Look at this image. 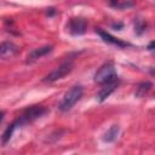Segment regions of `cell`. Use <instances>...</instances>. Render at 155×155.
I'll return each instance as SVG.
<instances>
[{
  "instance_id": "obj_10",
  "label": "cell",
  "mask_w": 155,
  "mask_h": 155,
  "mask_svg": "<svg viewBox=\"0 0 155 155\" xmlns=\"http://www.w3.org/2000/svg\"><path fill=\"white\" fill-rule=\"evenodd\" d=\"M21 126H22V125H21L19 120L17 119V120H15L11 125H8V126L6 127V130H5L4 133H2V138H1V143H2V145H6L7 142H10V139H11L13 132H15L18 127H21Z\"/></svg>"
},
{
  "instance_id": "obj_2",
  "label": "cell",
  "mask_w": 155,
  "mask_h": 155,
  "mask_svg": "<svg viewBox=\"0 0 155 155\" xmlns=\"http://www.w3.org/2000/svg\"><path fill=\"white\" fill-rule=\"evenodd\" d=\"M82 93H84V88L82 86L80 85H76V86H73L70 90H68L65 92V94L63 96L62 101L59 102L58 104V109L61 111H68L70 110L76 102L80 101V98L82 97Z\"/></svg>"
},
{
  "instance_id": "obj_3",
  "label": "cell",
  "mask_w": 155,
  "mask_h": 155,
  "mask_svg": "<svg viewBox=\"0 0 155 155\" xmlns=\"http://www.w3.org/2000/svg\"><path fill=\"white\" fill-rule=\"evenodd\" d=\"M47 111V109L44 105H33L28 109H25L23 111V114L18 117L21 125H27V124H31L33 121H35L36 119L41 117Z\"/></svg>"
},
{
  "instance_id": "obj_9",
  "label": "cell",
  "mask_w": 155,
  "mask_h": 155,
  "mask_svg": "<svg viewBox=\"0 0 155 155\" xmlns=\"http://www.w3.org/2000/svg\"><path fill=\"white\" fill-rule=\"evenodd\" d=\"M117 85H119V80H117V81H114V82H109V84L103 85V87L101 88V91H99L98 94H97V99H98L99 102L105 101V99L111 94V92H114V91L116 90Z\"/></svg>"
},
{
  "instance_id": "obj_5",
  "label": "cell",
  "mask_w": 155,
  "mask_h": 155,
  "mask_svg": "<svg viewBox=\"0 0 155 155\" xmlns=\"http://www.w3.org/2000/svg\"><path fill=\"white\" fill-rule=\"evenodd\" d=\"M86 28H87V22L82 17H73L67 23V30L74 36L85 34Z\"/></svg>"
},
{
  "instance_id": "obj_11",
  "label": "cell",
  "mask_w": 155,
  "mask_h": 155,
  "mask_svg": "<svg viewBox=\"0 0 155 155\" xmlns=\"http://www.w3.org/2000/svg\"><path fill=\"white\" fill-rule=\"evenodd\" d=\"M119 132H120V128L117 125H113L104 134H103V140L107 142V143H110V142H114L117 136H119Z\"/></svg>"
},
{
  "instance_id": "obj_7",
  "label": "cell",
  "mask_w": 155,
  "mask_h": 155,
  "mask_svg": "<svg viewBox=\"0 0 155 155\" xmlns=\"http://www.w3.org/2000/svg\"><path fill=\"white\" fill-rule=\"evenodd\" d=\"M18 51H19L18 46L11 41H4L0 46V56L2 59H7V58L13 57L15 54L18 53Z\"/></svg>"
},
{
  "instance_id": "obj_6",
  "label": "cell",
  "mask_w": 155,
  "mask_h": 155,
  "mask_svg": "<svg viewBox=\"0 0 155 155\" xmlns=\"http://www.w3.org/2000/svg\"><path fill=\"white\" fill-rule=\"evenodd\" d=\"M52 50H53V46H51V45H46V46H42V47L34 48V50L27 56L25 63H27V64H31V63H34L35 61H38L39 58H41V57H44L45 54L50 53Z\"/></svg>"
},
{
  "instance_id": "obj_13",
  "label": "cell",
  "mask_w": 155,
  "mask_h": 155,
  "mask_svg": "<svg viewBox=\"0 0 155 155\" xmlns=\"http://www.w3.org/2000/svg\"><path fill=\"white\" fill-rule=\"evenodd\" d=\"M110 6H113L117 10H125V8L134 6V2H132V1H111Z\"/></svg>"
},
{
  "instance_id": "obj_14",
  "label": "cell",
  "mask_w": 155,
  "mask_h": 155,
  "mask_svg": "<svg viewBox=\"0 0 155 155\" xmlns=\"http://www.w3.org/2000/svg\"><path fill=\"white\" fill-rule=\"evenodd\" d=\"M145 30V24H144V22H142L140 19H137L136 22H134V31L137 33V34H140L142 31H144Z\"/></svg>"
},
{
  "instance_id": "obj_15",
  "label": "cell",
  "mask_w": 155,
  "mask_h": 155,
  "mask_svg": "<svg viewBox=\"0 0 155 155\" xmlns=\"http://www.w3.org/2000/svg\"><path fill=\"white\" fill-rule=\"evenodd\" d=\"M149 51H155V41H151L149 45H148V47H147Z\"/></svg>"
},
{
  "instance_id": "obj_4",
  "label": "cell",
  "mask_w": 155,
  "mask_h": 155,
  "mask_svg": "<svg viewBox=\"0 0 155 155\" xmlns=\"http://www.w3.org/2000/svg\"><path fill=\"white\" fill-rule=\"evenodd\" d=\"M71 70H73V62H71V61H65V62H63L59 67H57L54 70H52L48 75H46L45 79H44V81H45V82H53V81H57V80L64 78L65 75H68Z\"/></svg>"
},
{
  "instance_id": "obj_8",
  "label": "cell",
  "mask_w": 155,
  "mask_h": 155,
  "mask_svg": "<svg viewBox=\"0 0 155 155\" xmlns=\"http://www.w3.org/2000/svg\"><path fill=\"white\" fill-rule=\"evenodd\" d=\"M96 33H97V34L103 39V41H105V42H108V44L115 45V46H117V47H127V46H130V44H127V42H125V41H122V40L117 39V38H115V36L110 35L109 33H107V31L102 30L101 28H97V29H96Z\"/></svg>"
},
{
  "instance_id": "obj_12",
  "label": "cell",
  "mask_w": 155,
  "mask_h": 155,
  "mask_svg": "<svg viewBox=\"0 0 155 155\" xmlns=\"http://www.w3.org/2000/svg\"><path fill=\"white\" fill-rule=\"evenodd\" d=\"M151 82L149 81H144V82H140L137 88H136V92H134V96L136 97H143L145 96V93H148V91L151 88Z\"/></svg>"
},
{
  "instance_id": "obj_17",
  "label": "cell",
  "mask_w": 155,
  "mask_h": 155,
  "mask_svg": "<svg viewBox=\"0 0 155 155\" xmlns=\"http://www.w3.org/2000/svg\"><path fill=\"white\" fill-rule=\"evenodd\" d=\"M122 24H113V28H121Z\"/></svg>"
},
{
  "instance_id": "obj_16",
  "label": "cell",
  "mask_w": 155,
  "mask_h": 155,
  "mask_svg": "<svg viewBox=\"0 0 155 155\" xmlns=\"http://www.w3.org/2000/svg\"><path fill=\"white\" fill-rule=\"evenodd\" d=\"M47 10H48V11H47V15H48V16H52V15L56 13V10H54L53 7H50V8H47Z\"/></svg>"
},
{
  "instance_id": "obj_1",
  "label": "cell",
  "mask_w": 155,
  "mask_h": 155,
  "mask_svg": "<svg viewBox=\"0 0 155 155\" xmlns=\"http://www.w3.org/2000/svg\"><path fill=\"white\" fill-rule=\"evenodd\" d=\"M93 80L94 82L99 84V85H105V84H109V82H114V81H117V74H116V69H115V65H114V62L109 61L107 63H104L94 74L93 76Z\"/></svg>"
}]
</instances>
